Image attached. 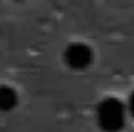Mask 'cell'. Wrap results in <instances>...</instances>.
Returning <instances> with one entry per match:
<instances>
[{"label": "cell", "mask_w": 134, "mask_h": 132, "mask_svg": "<svg viewBox=\"0 0 134 132\" xmlns=\"http://www.w3.org/2000/svg\"><path fill=\"white\" fill-rule=\"evenodd\" d=\"M97 121L105 132H118L125 123V108L118 99H105L97 108Z\"/></svg>", "instance_id": "cell-1"}, {"label": "cell", "mask_w": 134, "mask_h": 132, "mask_svg": "<svg viewBox=\"0 0 134 132\" xmlns=\"http://www.w3.org/2000/svg\"><path fill=\"white\" fill-rule=\"evenodd\" d=\"M92 50L86 46V44H81V42H74L66 48L64 51V61L68 62L70 68L74 70H83L86 68L90 62H92Z\"/></svg>", "instance_id": "cell-2"}, {"label": "cell", "mask_w": 134, "mask_h": 132, "mask_svg": "<svg viewBox=\"0 0 134 132\" xmlns=\"http://www.w3.org/2000/svg\"><path fill=\"white\" fill-rule=\"evenodd\" d=\"M19 97H17V92L9 86H0V110L2 112H8L11 110L15 105H17Z\"/></svg>", "instance_id": "cell-3"}, {"label": "cell", "mask_w": 134, "mask_h": 132, "mask_svg": "<svg viewBox=\"0 0 134 132\" xmlns=\"http://www.w3.org/2000/svg\"><path fill=\"white\" fill-rule=\"evenodd\" d=\"M129 110H130V114L134 116V94H132L130 99H129Z\"/></svg>", "instance_id": "cell-4"}]
</instances>
